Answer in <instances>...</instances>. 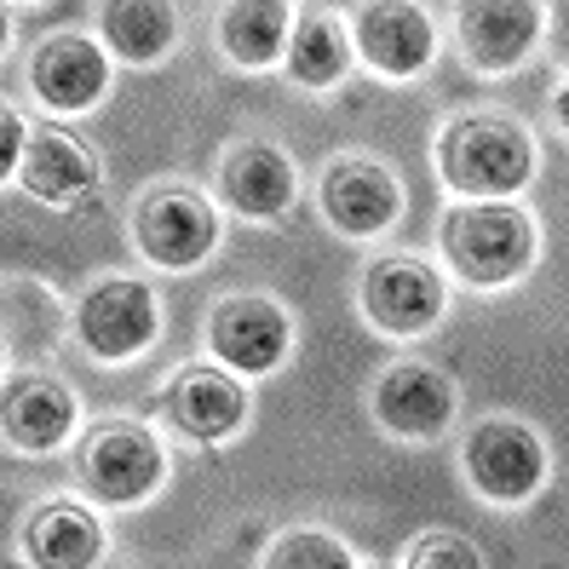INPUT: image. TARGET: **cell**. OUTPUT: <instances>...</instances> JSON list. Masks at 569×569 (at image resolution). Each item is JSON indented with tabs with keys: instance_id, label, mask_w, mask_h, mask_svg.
Here are the masks:
<instances>
[{
	"instance_id": "2",
	"label": "cell",
	"mask_w": 569,
	"mask_h": 569,
	"mask_svg": "<svg viewBox=\"0 0 569 569\" xmlns=\"http://www.w3.org/2000/svg\"><path fill=\"white\" fill-rule=\"evenodd\" d=\"M443 259L460 282L472 288H507L535 264V224L512 202H478L455 208L443 219Z\"/></svg>"
},
{
	"instance_id": "16",
	"label": "cell",
	"mask_w": 569,
	"mask_h": 569,
	"mask_svg": "<svg viewBox=\"0 0 569 569\" xmlns=\"http://www.w3.org/2000/svg\"><path fill=\"white\" fill-rule=\"evenodd\" d=\"M23 558L36 569H92L104 558V523L76 500H47L23 523Z\"/></svg>"
},
{
	"instance_id": "6",
	"label": "cell",
	"mask_w": 569,
	"mask_h": 569,
	"mask_svg": "<svg viewBox=\"0 0 569 569\" xmlns=\"http://www.w3.org/2000/svg\"><path fill=\"white\" fill-rule=\"evenodd\" d=\"M132 237H139L144 259L161 264V271H190V264H202L213 253L219 219L208 208V196H196V190H156V196L139 202Z\"/></svg>"
},
{
	"instance_id": "7",
	"label": "cell",
	"mask_w": 569,
	"mask_h": 569,
	"mask_svg": "<svg viewBox=\"0 0 569 569\" xmlns=\"http://www.w3.org/2000/svg\"><path fill=\"white\" fill-rule=\"evenodd\" d=\"M443 306H449V288L420 259H380V264H368V277H362V311H368V322L397 333V340L426 333L431 322L443 317Z\"/></svg>"
},
{
	"instance_id": "3",
	"label": "cell",
	"mask_w": 569,
	"mask_h": 569,
	"mask_svg": "<svg viewBox=\"0 0 569 569\" xmlns=\"http://www.w3.org/2000/svg\"><path fill=\"white\" fill-rule=\"evenodd\" d=\"M161 472H167L161 443L139 420H104L81 449V483L104 507H139L144 495H156Z\"/></svg>"
},
{
	"instance_id": "23",
	"label": "cell",
	"mask_w": 569,
	"mask_h": 569,
	"mask_svg": "<svg viewBox=\"0 0 569 569\" xmlns=\"http://www.w3.org/2000/svg\"><path fill=\"white\" fill-rule=\"evenodd\" d=\"M403 569H483V552L466 535H420L403 552Z\"/></svg>"
},
{
	"instance_id": "12",
	"label": "cell",
	"mask_w": 569,
	"mask_h": 569,
	"mask_svg": "<svg viewBox=\"0 0 569 569\" xmlns=\"http://www.w3.org/2000/svg\"><path fill=\"white\" fill-rule=\"evenodd\" d=\"M0 431L23 455H52L76 431V397L52 375H18L0 391Z\"/></svg>"
},
{
	"instance_id": "24",
	"label": "cell",
	"mask_w": 569,
	"mask_h": 569,
	"mask_svg": "<svg viewBox=\"0 0 569 569\" xmlns=\"http://www.w3.org/2000/svg\"><path fill=\"white\" fill-rule=\"evenodd\" d=\"M23 144H29V127L18 121V110H7V104H0V184H7V179L18 173Z\"/></svg>"
},
{
	"instance_id": "22",
	"label": "cell",
	"mask_w": 569,
	"mask_h": 569,
	"mask_svg": "<svg viewBox=\"0 0 569 569\" xmlns=\"http://www.w3.org/2000/svg\"><path fill=\"white\" fill-rule=\"evenodd\" d=\"M259 569H357V558H351V547L340 541V535L293 529V535H282V541L264 552Z\"/></svg>"
},
{
	"instance_id": "19",
	"label": "cell",
	"mask_w": 569,
	"mask_h": 569,
	"mask_svg": "<svg viewBox=\"0 0 569 569\" xmlns=\"http://www.w3.org/2000/svg\"><path fill=\"white\" fill-rule=\"evenodd\" d=\"M288 7L282 0H237L219 12V47L237 70H264L288 47Z\"/></svg>"
},
{
	"instance_id": "1",
	"label": "cell",
	"mask_w": 569,
	"mask_h": 569,
	"mask_svg": "<svg viewBox=\"0 0 569 569\" xmlns=\"http://www.w3.org/2000/svg\"><path fill=\"white\" fill-rule=\"evenodd\" d=\"M438 173L455 196H478V202H507L535 173V144L512 116L472 110L455 116L438 139Z\"/></svg>"
},
{
	"instance_id": "15",
	"label": "cell",
	"mask_w": 569,
	"mask_h": 569,
	"mask_svg": "<svg viewBox=\"0 0 569 569\" xmlns=\"http://www.w3.org/2000/svg\"><path fill=\"white\" fill-rule=\"evenodd\" d=\"M219 190L242 219H282L293 208V161L277 144H237L219 167Z\"/></svg>"
},
{
	"instance_id": "9",
	"label": "cell",
	"mask_w": 569,
	"mask_h": 569,
	"mask_svg": "<svg viewBox=\"0 0 569 569\" xmlns=\"http://www.w3.org/2000/svg\"><path fill=\"white\" fill-rule=\"evenodd\" d=\"M322 213L340 237H380V230L403 213V184L391 179V167L375 156H346L328 167L322 179Z\"/></svg>"
},
{
	"instance_id": "26",
	"label": "cell",
	"mask_w": 569,
	"mask_h": 569,
	"mask_svg": "<svg viewBox=\"0 0 569 569\" xmlns=\"http://www.w3.org/2000/svg\"><path fill=\"white\" fill-rule=\"evenodd\" d=\"M0 368H7V346H0Z\"/></svg>"
},
{
	"instance_id": "4",
	"label": "cell",
	"mask_w": 569,
	"mask_h": 569,
	"mask_svg": "<svg viewBox=\"0 0 569 569\" xmlns=\"http://www.w3.org/2000/svg\"><path fill=\"white\" fill-rule=\"evenodd\" d=\"M76 333L81 346L98 357V362H127V357H144L161 333V306L144 282L132 277H110L98 282L81 311H76Z\"/></svg>"
},
{
	"instance_id": "10",
	"label": "cell",
	"mask_w": 569,
	"mask_h": 569,
	"mask_svg": "<svg viewBox=\"0 0 569 569\" xmlns=\"http://www.w3.org/2000/svg\"><path fill=\"white\" fill-rule=\"evenodd\" d=\"M375 420L391 431V438H415L431 443L443 438L449 420H455V386L443 368L431 362H397L380 375L375 386Z\"/></svg>"
},
{
	"instance_id": "11",
	"label": "cell",
	"mask_w": 569,
	"mask_h": 569,
	"mask_svg": "<svg viewBox=\"0 0 569 569\" xmlns=\"http://www.w3.org/2000/svg\"><path fill=\"white\" fill-rule=\"evenodd\" d=\"M357 47L368 58V70H380L386 81H409L431 63V52H438V29H431L426 7L380 0V7L357 12Z\"/></svg>"
},
{
	"instance_id": "13",
	"label": "cell",
	"mask_w": 569,
	"mask_h": 569,
	"mask_svg": "<svg viewBox=\"0 0 569 569\" xmlns=\"http://www.w3.org/2000/svg\"><path fill=\"white\" fill-rule=\"evenodd\" d=\"M29 87L47 110H92L110 87V63L87 36H52L29 58Z\"/></svg>"
},
{
	"instance_id": "17",
	"label": "cell",
	"mask_w": 569,
	"mask_h": 569,
	"mask_svg": "<svg viewBox=\"0 0 569 569\" xmlns=\"http://www.w3.org/2000/svg\"><path fill=\"white\" fill-rule=\"evenodd\" d=\"M167 415H173V426L184 431V438L219 443L242 426L248 391L230 375H213V368H184V375L173 380V391H167Z\"/></svg>"
},
{
	"instance_id": "25",
	"label": "cell",
	"mask_w": 569,
	"mask_h": 569,
	"mask_svg": "<svg viewBox=\"0 0 569 569\" xmlns=\"http://www.w3.org/2000/svg\"><path fill=\"white\" fill-rule=\"evenodd\" d=\"M7 47H12V12L0 7V52H7Z\"/></svg>"
},
{
	"instance_id": "20",
	"label": "cell",
	"mask_w": 569,
	"mask_h": 569,
	"mask_svg": "<svg viewBox=\"0 0 569 569\" xmlns=\"http://www.w3.org/2000/svg\"><path fill=\"white\" fill-rule=\"evenodd\" d=\"M98 29L116 58L127 63H156L179 36V12L167 0H116V7L98 12Z\"/></svg>"
},
{
	"instance_id": "18",
	"label": "cell",
	"mask_w": 569,
	"mask_h": 569,
	"mask_svg": "<svg viewBox=\"0 0 569 569\" xmlns=\"http://www.w3.org/2000/svg\"><path fill=\"white\" fill-rule=\"evenodd\" d=\"M18 179L23 190L36 196V202H52V208H70L81 202L87 190H98V156H87L76 139H63V132H29L23 144V161H18Z\"/></svg>"
},
{
	"instance_id": "5",
	"label": "cell",
	"mask_w": 569,
	"mask_h": 569,
	"mask_svg": "<svg viewBox=\"0 0 569 569\" xmlns=\"http://www.w3.org/2000/svg\"><path fill=\"white\" fill-rule=\"evenodd\" d=\"M466 478L495 507H518L547 483V449L523 420H483L466 438Z\"/></svg>"
},
{
	"instance_id": "21",
	"label": "cell",
	"mask_w": 569,
	"mask_h": 569,
	"mask_svg": "<svg viewBox=\"0 0 569 569\" xmlns=\"http://www.w3.org/2000/svg\"><path fill=\"white\" fill-rule=\"evenodd\" d=\"M351 70V52H346V36L328 12H306L293 23V41H288V76L299 87H333Z\"/></svg>"
},
{
	"instance_id": "14",
	"label": "cell",
	"mask_w": 569,
	"mask_h": 569,
	"mask_svg": "<svg viewBox=\"0 0 569 569\" xmlns=\"http://www.w3.org/2000/svg\"><path fill=\"white\" fill-rule=\"evenodd\" d=\"M535 36H541V7L523 0H478L455 18V41L472 58V70H518Z\"/></svg>"
},
{
	"instance_id": "8",
	"label": "cell",
	"mask_w": 569,
	"mask_h": 569,
	"mask_svg": "<svg viewBox=\"0 0 569 569\" xmlns=\"http://www.w3.org/2000/svg\"><path fill=\"white\" fill-rule=\"evenodd\" d=\"M288 311L277 299H259V293H237L224 299L208 322V346L213 357L230 368V375H271V368L288 357Z\"/></svg>"
}]
</instances>
